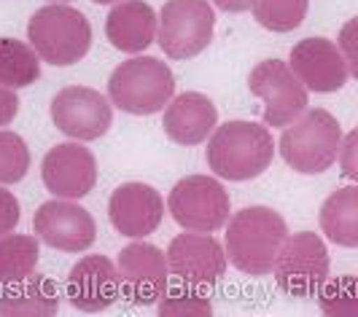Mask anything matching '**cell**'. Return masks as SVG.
Segmentation results:
<instances>
[{"mask_svg": "<svg viewBox=\"0 0 358 317\" xmlns=\"http://www.w3.org/2000/svg\"><path fill=\"white\" fill-rule=\"evenodd\" d=\"M30 170V148L17 132L0 129V186L19 183Z\"/></svg>", "mask_w": 358, "mask_h": 317, "instance_id": "484cf974", "label": "cell"}, {"mask_svg": "<svg viewBox=\"0 0 358 317\" xmlns=\"http://www.w3.org/2000/svg\"><path fill=\"white\" fill-rule=\"evenodd\" d=\"M253 97L264 103L267 126H288L307 110V87L283 59H264L248 75Z\"/></svg>", "mask_w": 358, "mask_h": 317, "instance_id": "9c48e42d", "label": "cell"}, {"mask_svg": "<svg viewBox=\"0 0 358 317\" xmlns=\"http://www.w3.org/2000/svg\"><path fill=\"white\" fill-rule=\"evenodd\" d=\"M52 121L73 140H100L113 124V103L97 89L65 87L54 94Z\"/></svg>", "mask_w": 358, "mask_h": 317, "instance_id": "30bf717a", "label": "cell"}, {"mask_svg": "<svg viewBox=\"0 0 358 317\" xmlns=\"http://www.w3.org/2000/svg\"><path fill=\"white\" fill-rule=\"evenodd\" d=\"M329 269H331V258H329L326 242L313 231H299L283 242L272 274L283 293L294 299H307V296H315L323 288V282L329 280Z\"/></svg>", "mask_w": 358, "mask_h": 317, "instance_id": "52a82bcc", "label": "cell"}, {"mask_svg": "<svg viewBox=\"0 0 358 317\" xmlns=\"http://www.w3.org/2000/svg\"><path fill=\"white\" fill-rule=\"evenodd\" d=\"M291 71L299 75L307 91L329 94L345 87L348 81V62L340 46H334L329 38H305L288 54Z\"/></svg>", "mask_w": 358, "mask_h": 317, "instance_id": "9a60e30c", "label": "cell"}, {"mask_svg": "<svg viewBox=\"0 0 358 317\" xmlns=\"http://www.w3.org/2000/svg\"><path fill=\"white\" fill-rule=\"evenodd\" d=\"M27 38L43 62L54 68H68L90 54L92 24L78 8L65 3H49L30 17Z\"/></svg>", "mask_w": 358, "mask_h": 317, "instance_id": "3957f363", "label": "cell"}, {"mask_svg": "<svg viewBox=\"0 0 358 317\" xmlns=\"http://www.w3.org/2000/svg\"><path fill=\"white\" fill-rule=\"evenodd\" d=\"M340 145V121L323 108H310L283 129L278 148L291 170L302 175H321L337 161Z\"/></svg>", "mask_w": 358, "mask_h": 317, "instance_id": "5b68a950", "label": "cell"}, {"mask_svg": "<svg viewBox=\"0 0 358 317\" xmlns=\"http://www.w3.org/2000/svg\"><path fill=\"white\" fill-rule=\"evenodd\" d=\"M310 0H256L253 17L269 33H291L307 17Z\"/></svg>", "mask_w": 358, "mask_h": 317, "instance_id": "cb8c5ba5", "label": "cell"}, {"mask_svg": "<svg viewBox=\"0 0 358 317\" xmlns=\"http://www.w3.org/2000/svg\"><path fill=\"white\" fill-rule=\"evenodd\" d=\"M33 226L43 245L62 253H84L97 239V226L90 210L78 207L73 199H59V196L38 207Z\"/></svg>", "mask_w": 358, "mask_h": 317, "instance_id": "7c38bea8", "label": "cell"}, {"mask_svg": "<svg viewBox=\"0 0 358 317\" xmlns=\"http://www.w3.org/2000/svg\"><path fill=\"white\" fill-rule=\"evenodd\" d=\"M170 215L186 231H218L229 221V194L210 175L180 177L170 191Z\"/></svg>", "mask_w": 358, "mask_h": 317, "instance_id": "ba28073f", "label": "cell"}, {"mask_svg": "<svg viewBox=\"0 0 358 317\" xmlns=\"http://www.w3.org/2000/svg\"><path fill=\"white\" fill-rule=\"evenodd\" d=\"M38 239L27 234H3L0 237V285H11L30 277L38 266Z\"/></svg>", "mask_w": 358, "mask_h": 317, "instance_id": "603a6c76", "label": "cell"}, {"mask_svg": "<svg viewBox=\"0 0 358 317\" xmlns=\"http://www.w3.org/2000/svg\"><path fill=\"white\" fill-rule=\"evenodd\" d=\"M119 269L108 256H84L65 280L68 301L78 312H103L119 299Z\"/></svg>", "mask_w": 358, "mask_h": 317, "instance_id": "e0dca14e", "label": "cell"}, {"mask_svg": "<svg viewBox=\"0 0 358 317\" xmlns=\"http://www.w3.org/2000/svg\"><path fill=\"white\" fill-rule=\"evenodd\" d=\"M19 215H22V210H19V199L11 194V191H6V189L0 186V237L17 229Z\"/></svg>", "mask_w": 358, "mask_h": 317, "instance_id": "f546056e", "label": "cell"}, {"mask_svg": "<svg viewBox=\"0 0 358 317\" xmlns=\"http://www.w3.org/2000/svg\"><path fill=\"white\" fill-rule=\"evenodd\" d=\"M256 0H213L215 8L227 11V14H243V11H253Z\"/></svg>", "mask_w": 358, "mask_h": 317, "instance_id": "1f68e13d", "label": "cell"}, {"mask_svg": "<svg viewBox=\"0 0 358 317\" xmlns=\"http://www.w3.org/2000/svg\"><path fill=\"white\" fill-rule=\"evenodd\" d=\"M59 309V290L49 277L30 274L0 290L3 317H52Z\"/></svg>", "mask_w": 358, "mask_h": 317, "instance_id": "ffe728a7", "label": "cell"}, {"mask_svg": "<svg viewBox=\"0 0 358 317\" xmlns=\"http://www.w3.org/2000/svg\"><path fill=\"white\" fill-rule=\"evenodd\" d=\"M340 43L342 54H345V62H348V71L353 78H358V17L348 19L340 30Z\"/></svg>", "mask_w": 358, "mask_h": 317, "instance_id": "83f0119b", "label": "cell"}, {"mask_svg": "<svg viewBox=\"0 0 358 317\" xmlns=\"http://www.w3.org/2000/svg\"><path fill=\"white\" fill-rule=\"evenodd\" d=\"M215 14L208 0H167L159 11L157 43L170 59H192L213 40Z\"/></svg>", "mask_w": 358, "mask_h": 317, "instance_id": "8992f818", "label": "cell"}, {"mask_svg": "<svg viewBox=\"0 0 358 317\" xmlns=\"http://www.w3.org/2000/svg\"><path fill=\"white\" fill-rule=\"evenodd\" d=\"M288 239V226L280 212L264 205H251L227 221V258L240 272L264 277L272 274L280 247Z\"/></svg>", "mask_w": 358, "mask_h": 317, "instance_id": "6da1fadb", "label": "cell"}, {"mask_svg": "<svg viewBox=\"0 0 358 317\" xmlns=\"http://www.w3.org/2000/svg\"><path fill=\"white\" fill-rule=\"evenodd\" d=\"M164 135L178 145H199L218 126V110L202 91H183L164 105Z\"/></svg>", "mask_w": 358, "mask_h": 317, "instance_id": "ac0fdd59", "label": "cell"}, {"mask_svg": "<svg viewBox=\"0 0 358 317\" xmlns=\"http://www.w3.org/2000/svg\"><path fill=\"white\" fill-rule=\"evenodd\" d=\"M92 3H97V6H106V3H119V0H92Z\"/></svg>", "mask_w": 358, "mask_h": 317, "instance_id": "d6a6232c", "label": "cell"}, {"mask_svg": "<svg viewBox=\"0 0 358 317\" xmlns=\"http://www.w3.org/2000/svg\"><path fill=\"white\" fill-rule=\"evenodd\" d=\"M157 312L162 317H210L213 304L202 293H194L189 288H178V290H170L162 296Z\"/></svg>", "mask_w": 358, "mask_h": 317, "instance_id": "4316f807", "label": "cell"}, {"mask_svg": "<svg viewBox=\"0 0 358 317\" xmlns=\"http://www.w3.org/2000/svg\"><path fill=\"white\" fill-rule=\"evenodd\" d=\"M227 247L205 231L178 234L167 247L170 272L192 285H213L227 272Z\"/></svg>", "mask_w": 358, "mask_h": 317, "instance_id": "5bb4252c", "label": "cell"}, {"mask_svg": "<svg viewBox=\"0 0 358 317\" xmlns=\"http://www.w3.org/2000/svg\"><path fill=\"white\" fill-rule=\"evenodd\" d=\"M41 180L46 191L59 199H84L97 183V161L90 148L78 142H59L41 161Z\"/></svg>", "mask_w": 358, "mask_h": 317, "instance_id": "4fadbf2b", "label": "cell"}, {"mask_svg": "<svg viewBox=\"0 0 358 317\" xmlns=\"http://www.w3.org/2000/svg\"><path fill=\"white\" fill-rule=\"evenodd\" d=\"M340 170L345 177L358 183V126L350 129L340 145Z\"/></svg>", "mask_w": 358, "mask_h": 317, "instance_id": "f1b7e54d", "label": "cell"}, {"mask_svg": "<svg viewBox=\"0 0 358 317\" xmlns=\"http://www.w3.org/2000/svg\"><path fill=\"white\" fill-rule=\"evenodd\" d=\"M119 280L122 290L132 304H159V299L167 293L170 282V264L167 253H162L157 245L148 242H132L119 253Z\"/></svg>", "mask_w": 358, "mask_h": 317, "instance_id": "8fae6325", "label": "cell"}, {"mask_svg": "<svg viewBox=\"0 0 358 317\" xmlns=\"http://www.w3.org/2000/svg\"><path fill=\"white\" fill-rule=\"evenodd\" d=\"M164 199L148 183H124L108 199V218L113 229L129 239H143L159 229Z\"/></svg>", "mask_w": 358, "mask_h": 317, "instance_id": "2e32d148", "label": "cell"}, {"mask_svg": "<svg viewBox=\"0 0 358 317\" xmlns=\"http://www.w3.org/2000/svg\"><path fill=\"white\" fill-rule=\"evenodd\" d=\"M321 231L340 247H358V186L340 189L321 205Z\"/></svg>", "mask_w": 358, "mask_h": 317, "instance_id": "44dd1931", "label": "cell"}, {"mask_svg": "<svg viewBox=\"0 0 358 317\" xmlns=\"http://www.w3.org/2000/svg\"><path fill=\"white\" fill-rule=\"evenodd\" d=\"M275 156V140L267 126L256 121H227L208 138L205 158L213 175L224 180L259 177Z\"/></svg>", "mask_w": 358, "mask_h": 317, "instance_id": "7a4b0ae2", "label": "cell"}, {"mask_svg": "<svg viewBox=\"0 0 358 317\" xmlns=\"http://www.w3.org/2000/svg\"><path fill=\"white\" fill-rule=\"evenodd\" d=\"M159 17L143 0H119L106 17V38L113 49L141 54L157 40Z\"/></svg>", "mask_w": 358, "mask_h": 317, "instance_id": "d6986e66", "label": "cell"}, {"mask_svg": "<svg viewBox=\"0 0 358 317\" xmlns=\"http://www.w3.org/2000/svg\"><path fill=\"white\" fill-rule=\"evenodd\" d=\"M318 307L329 317H358V277L342 274L337 280H326L315 293Z\"/></svg>", "mask_w": 358, "mask_h": 317, "instance_id": "d4e9b609", "label": "cell"}, {"mask_svg": "<svg viewBox=\"0 0 358 317\" xmlns=\"http://www.w3.org/2000/svg\"><path fill=\"white\" fill-rule=\"evenodd\" d=\"M52 3H68V0H52Z\"/></svg>", "mask_w": 358, "mask_h": 317, "instance_id": "836d02e7", "label": "cell"}, {"mask_svg": "<svg viewBox=\"0 0 358 317\" xmlns=\"http://www.w3.org/2000/svg\"><path fill=\"white\" fill-rule=\"evenodd\" d=\"M17 113H19V97L14 94V89L0 84V126H8V124L17 119Z\"/></svg>", "mask_w": 358, "mask_h": 317, "instance_id": "4dcf8cb0", "label": "cell"}, {"mask_svg": "<svg viewBox=\"0 0 358 317\" xmlns=\"http://www.w3.org/2000/svg\"><path fill=\"white\" fill-rule=\"evenodd\" d=\"M176 94V75L157 57H135L122 62L108 78V100L132 116H151L164 110Z\"/></svg>", "mask_w": 358, "mask_h": 317, "instance_id": "277c9868", "label": "cell"}, {"mask_svg": "<svg viewBox=\"0 0 358 317\" xmlns=\"http://www.w3.org/2000/svg\"><path fill=\"white\" fill-rule=\"evenodd\" d=\"M41 78V57L17 38H0V84L8 89L33 87Z\"/></svg>", "mask_w": 358, "mask_h": 317, "instance_id": "7402d4cb", "label": "cell"}]
</instances>
